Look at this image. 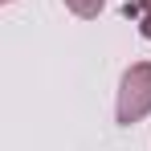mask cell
<instances>
[{
  "instance_id": "obj_4",
  "label": "cell",
  "mask_w": 151,
  "mask_h": 151,
  "mask_svg": "<svg viewBox=\"0 0 151 151\" xmlns=\"http://www.w3.org/2000/svg\"><path fill=\"white\" fill-rule=\"evenodd\" d=\"M127 4H135V8H143V12H151V0H127Z\"/></svg>"
},
{
  "instance_id": "obj_5",
  "label": "cell",
  "mask_w": 151,
  "mask_h": 151,
  "mask_svg": "<svg viewBox=\"0 0 151 151\" xmlns=\"http://www.w3.org/2000/svg\"><path fill=\"white\" fill-rule=\"evenodd\" d=\"M4 4H12V0H4Z\"/></svg>"
},
{
  "instance_id": "obj_2",
  "label": "cell",
  "mask_w": 151,
  "mask_h": 151,
  "mask_svg": "<svg viewBox=\"0 0 151 151\" xmlns=\"http://www.w3.org/2000/svg\"><path fill=\"white\" fill-rule=\"evenodd\" d=\"M61 4H65L74 17H82V21H94L102 8H106V0H61Z\"/></svg>"
},
{
  "instance_id": "obj_1",
  "label": "cell",
  "mask_w": 151,
  "mask_h": 151,
  "mask_svg": "<svg viewBox=\"0 0 151 151\" xmlns=\"http://www.w3.org/2000/svg\"><path fill=\"white\" fill-rule=\"evenodd\" d=\"M151 114V61H135L119 82V102H114V119L123 127L139 123Z\"/></svg>"
},
{
  "instance_id": "obj_3",
  "label": "cell",
  "mask_w": 151,
  "mask_h": 151,
  "mask_svg": "<svg viewBox=\"0 0 151 151\" xmlns=\"http://www.w3.org/2000/svg\"><path fill=\"white\" fill-rule=\"evenodd\" d=\"M139 33L151 41V12H143V17H139Z\"/></svg>"
}]
</instances>
